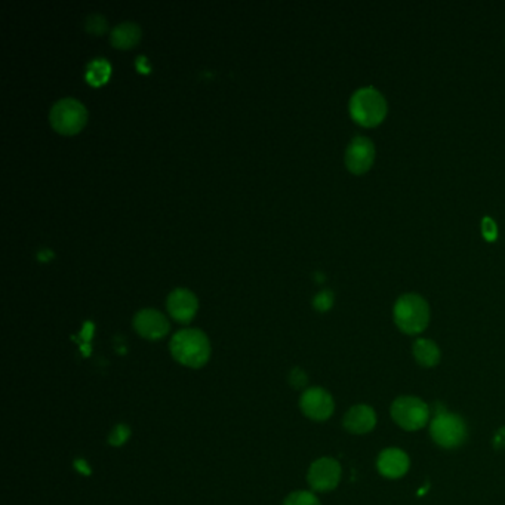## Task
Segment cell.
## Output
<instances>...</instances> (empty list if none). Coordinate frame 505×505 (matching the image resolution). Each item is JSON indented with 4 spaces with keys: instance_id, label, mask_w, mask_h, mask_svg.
Listing matches in <instances>:
<instances>
[{
    "instance_id": "1",
    "label": "cell",
    "mask_w": 505,
    "mask_h": 505,
    "mask_svg": "<svg viewBox=\"0 0 505 505\" xmlns=\"http://www.w3.org/2000/svg\"><path fill=\"white\" fill-rule=\"evenodd\" d=\"M169 350L175 361L190 369L204 368L211 359V342L200 329H181L169 342Z\"/></svg>"
},
{
    "instance_id": "2",
    "label": "cell",
    "mask_w": 505,
    "mask_h": 505,
    "mask_svg": "<svg viewBox=\"0 0 505 505\" xmlns=\"http://www.w3.org/2000/svg\"><path fill=\"white\" fill-rule=\"evenodd\" d=\"M349 111L354 122L363 128H376L387 117V99L374 86L357 89L349 103Z\"/></svg>"
},
{
    "instance_id": "3",
    "label": "cell",
    "mask_w": 505,
    "mask_h": 505,
    "mask_svg": "<svg viewBox=\"0 0 505 505\" xmlns=\"http://www.w3.org/2000/svg\"><path fill=\"white\" fill-rule=\"evenodd\" d=\"M396 326L406 335H419L430 323V306L418 294H405L397 298L393 307Z\"/></svg>"
},
{
    "instance_id": "4",
    "label": "cell",
    "mask_w": 505,
    "mask_h": 505,
    "mask_svg": "<svg viewBox=\"0 0 505 505\" xmlns=\"http://www.w3.org/2000/svg\"><path fill=\"white\" fill-rule=\"evenodd\" d=\"M51 126L61 135H76L88 122L86 107L74 98L56 101L49 111Z\"/></svg>"
},
{
    "instance_id": "5",
    "label": "cell",
    "mask_w": 505,
    "mask_h": 505,
    "mask_svg": "<svg viewBox=\"0 0 505 505\" xmlns=\"http://www.w3.org/2000/svg\"><path fill=\"white\" fill-rule=\"evenodd\" d=\"M391 416L400 429L416 431L427 426L430 408L426 401L415 396H401L393 401Z\"/></svg>"
},
{
    "instance_id": "6",
    "label": "cell",
    "mask_w": 505,
    "mask_h": 505,
    "mask_svg": "<svg viewBox=\"0 0 505 505\" xmlns=\"http://www.w3.org/2000/svg\"><path fill=\"white\" fill-rule=\"evenodd\" d=\"M433 440L444 449H455L467 440V426L456 414L439 412L430 426Z\"/></svg>"
},
{
    "instance_id": "7",
    "label": "cell",
    "mask_w": 505,
    "mask_h": 505,
    "mask_svg": "<svg viewBox=\"0 0 505 505\" xmlns=\"http://www.w3.org/2000/svg\"><path fill=\"white\" fill-rule=\"evenodd\" d=\"M376 149L372 139L363 135L354 136L346 150L344 161L347 169L354 175H363L371 171L375 164Z\"/></svg>"
},
{
    "instance_id": "8",
    "label": "cell",
    "mask_w": 505,
    "mask_h": 505,
    "mask_svg": "<svg viewBox=\"0 0 505 505\" xmlns=\"http://www.w3.org/2000/svg\"><path fill=\"white\" fill-rule=\"evenodd\" d=\"M341 466L334 458L323 456L316 459L307 473V481L310 488L316 492L334 491L341 480Z\"/></svg>"
},
{
    "instance_id": "9",
    "label": "cell",
    "mask_w": 505,
    "mask_h": 505,
    "mask_svg": "<svg viewBox=\"0 0 505 505\" xmlns=\"http://www.w3.org/2000/svg\"><path fill=\"white\" fill-rule=\"evenodd\" d=\"M299 409L309 419L323 422L332 416L335 401L329 391L321 387L304 390L299 397Z\"/></svg>"
},
{
    "instance_id": "10",
    "label": "cell",
    "mask_w": 505,
    "mask_h": 505,
    "mask_svg": "<svg viewBox=\"0 0 505 505\" xmlns=\"http://www.w3.org/2000/svg\"><path fill=\"white\" fill-rule=\"evenodd\" d=\"M135 332L149 341H159L165 338L169 332V321L164 313L154 309L139 310L132 320Z\"/></svg>"
},
{
    "instance_id": "11",
    "label": "cell",
    "mask_w": 505,
    "mask_h": 505,
    "mask_svg": "<svg viewBox=\"0 0 505 505\" xmlns=\"http://www.w3.org/2000/svg\"><path fill=\"white\" fill-rule=\"evenodd\" d=\"M166 309L174 320L187 325L199 310V299L190 289L176 288L168 295Z\"/></svg>"
},
{
    "instance_id": "12",
    "label": "cell",
    "mask_w": 505,
    "mask_h": 505,
    "mask_svg": "<svg viewBox=\"0 0 505 505\" xmlns=\"http://www.w3.org/2000/svg\"><path fill=\"white\" fill-rule=\"evenodd\" d=\"M411 461L406 452H403L401 449L390 448L382 451L378 456L376 467L378 471L387 479H400L405 476L409 470Z\"/></svg>"
},
{
    "instance_id": "13",
    "label": "cell",
    "mask_w": 505,
    "mask_h": 505,
    "mask_svg": "<svg viewBox=\"0 0 505 505\" xmlns=\"http://www.w3.org/2000/svg\"><path fill=\"white\" fill-rule=\"evenodd\" d=\"M342 424L351 434H366L376 426V414L368 405H356L347 411Z\"/></svg>"
},
{
    "instance_id": "14",
    "label": "cell",
    "mask_w": 505,
    "mask_h": 505,
    "mask_svg": "<svg viewBox=\"0 0 505 505\" xmlns=\"http://www.w3.org/2000/svg\"><path fill=\"white\" fill-rule=\"evenodd\" d=\"M141 39V29L136 23L125 21L116 26L110 33V42L117 49L134 48Z\"/></svg>"
},
{
    "instance_id": "15",
    "label": "cell",
    "mask_w": 505,
    "mask_h": 505,
    "mask_svg": "<svg viewBox=\"0 0 505 505\" xmlns=\"http://www.w3.org/2000/svg\"><path fill=\"white\" fill-rule=\"evenodd\" d=\"M412 353L422 368H433L440 361V349L434 341L427 338H418L412 346Z\"/></svg>"
},
{
    "instance_id": "16",
    "label": "cell",
    "mask_w": 505,
    "mask_h": 505,
    "mask_svg": "<svg viewBox=\"0 0 505 505\" xmlns=\"http://www.w3.org/2000/svg\"><path fill=\"white\" fill-rule=\"evenodd\" d=\"M110 71L111 67L104 58H95L91 63H88L85 77L92 86H101L109 80Z\"/></svg>"
},
{
    "instance_id": "17",
    "label": "cell",
    "mask_w": 505,
    "mask_h": 505,
    "mask_svg": "<svg viewBox=\"0 0 505 505\" xmlns=\"http://www.w3.org/2000/svg\"><path fill=\"white\" fill-rule=\"evenodd\" d=\"M281 505H321L319 498L310 491H295L289 494Z\"/></svg>"
},
{
    "instance_id": "18",
    "label": "cell",
    "mask_w": 505,
    "mask_h": 505,
    "mask_svg": "<svg viewBox=\"0 0 505 505\" xmlns=\"http://www.w3.org/2000/svg\"><path fill=\"white\" fill-rule=\"evenodd\" d=\"M129 437H131V429L126 426V424H117L109 434V443L113 448H120L129 440Z\"/></svg>"
},
{
    "instance_id": "19",
    "label": "cell",
    "mask_w": 505,
    "mask_h": 505,
    "mask_svg": "<svg viewBox=\"0 0 505 505\" xmlns=\"http://www.w3.org/2000/svg\"><path fill=\"white\" fill-rule=\"evenodd\" d=\"M332 306H334V292L329 289L319 292L313 299V307L317 311H321V313L329 311L332 309Z\"/></svg>"
},
{
    "instance_id": "20",
    "label": "cell",
    "mask_w": 505,
    "mask_h": 505,
    "mask_svg": "<svg viewBox=\"0 0 505 505\" xmlns=\"http://www.w3.org/2000/svg\"><path fill=\"white\" fill-rule=\"evenodd\" d=\"M85 27H86V30H88L89 33L101 34V33H104V30H106V27H107V21H106L103 15L94 14V15H89V16L86 18Z\"/></svg>"
},
{
    "instance_id": "21",
    "label": "cell",
    "mask_w": 505,
    "mask_h": 505,
    "mask_svg": "<svg viewBox=\"0 0 505 505\" xmlns=\"http://www.w3.org/2000/svg\"><path fill=\"white\" fill-rule=\"evenodd\" d=\"M289 384L295 390L306 389L307 384H309V376H307L306 371L301 369V368H294L289 372Z\"/></svg>"
},
{
    "instance_id": "22",
    "label": "cell",
    "mask_w": 505,
    "mask_h": 505,
    "mask_svg": "<svg viewBox=\"0 0 505 505\" xmlns=\"http://www.w3.org/2000/svg\"><path fill=\"white\" fill-rule=\"evenodd\" d=\"M481 234L483 237L486 239L488 241H494L498 236V229H496V224H495V221L491 219V218H484L481 221Z\"/></svg>"
},
{
    "instance_id": "23",
    "label": "cell",
    "mask_w": 505,
    "mask_h": 505,
    "mask_svg": "<svg viewBox=\"0 0 505 505\" xmlns=\"http://www.w3.org/2000/svg\"><path fill=\"white\" fill-rule=\"evenodd\" d=\"M494 444H495V448H505V427H502L501 430L496 431V434L494 437Z\"/></svg>"
}]
</instances>
